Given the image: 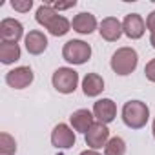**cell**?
Wrapping results in <instances>:
<instances>
[{
  "label": "cell",
  "mask_w": 155,
  "mask_h": 155,
  "mask_svg": "<svg viewBox=\"0 0 155 155\" xmlns=\"http://www.w3.org/2000/svg\"><path fill=\"white\" fill-rule=\"evenodd\" d=\"M37 22L40 24V26H44L53 37H64L68 31H69V28H71V22L66 18V17H62V15H58L51 6H48V4H42L38 9H37Z\"/></svg>",
  "instance_id": "1"
},
{
  "label": "cell",
  "mask_w": 155,
  "mask_h": 155,
  "mask_svg": "<svg viewBox=\"0 0 155 155\" xmlns=\"http://www.w3.org/2000/svg\"><path fill=\"white\" fill-rule=\"evenodd\" d=\"M150 119V108L142 101H128L122 106V120L131 130H140Z\"/></svg>",
  "instance_id": "2"
},
{
  "label": "cell",
  "mask_w": 155,
  "mask_h": 155,
  "mask_svg": "<svg viewBox=\"0 0 155 155\" xmlns=\"http://www.w3.org/2000/svg\"><path fill=\"white\" fill-rule=\"evenodd\" d=\"M137 64H139V55L133 48H119L111 57V69L120 77H126L131 71H135Z\"/></svg>",
  "instance_id": "3"
},
{
  "label": "cell",
  "mask_w": 155,
  "mask_h": 155,
  "mask_svg": "<svg viewBox=\"0 0 155 155\" xmlns=\"http://www.w3.org/2000/svg\"><path fill=\"white\" fill-rule=\"evenodd\" d=\"M62 57L69 64H84L91 57V46L84 40H68L62 48Z\"/></svg>",
  "instance_id": "4"
},
{
  "label": "cell",
  "mask_w": 155,
  "mask_h": 155,
  "mask_svg": "<svg viewBox=\"0 0 155 155\" xmlns=\"http://www.w3.org/2000/svg\"><path fill=\"white\" fill-rule=\"evenodd\" d=\"M53 88L58 91V93H64V95H69L77 90V84H79V73H77L73 68H58L55 73H53Z\"/></svg>",
  "instance_id": "5"
},
{
  "label": "cell",
  "mask_w": 155,
  "mask_h": 155,
  "mask_svg": "<svg viewBox=\"0 0 155 155\" xmlns=\"http://www.w3.org/2000/svg\"><path fill=\"white\" fill-rule=\"evenodd\" d=\"M35 79V75H33V69L29 66H18L11 71L6 73V82L8 86L15 88V90H24L28 88Z\"/></svg>",
  "instance_id": "6"
},
{
  "label": "cell",
  "mask_w": 155,
  "mask_h": 155,
  "mask_svg": "<svg viewBox=\"0 0 155 155\" xmlns=\"http://www.w3.org/2000/svg\"><path fill=\"white\" fill-rule=\"evenodd\" d=\"M75 131L68 124H57L51 131V144L58 150H68L75 146Z\"/></svg>",
  "instance_id": "7"
},
{
  "label": "cell",
  "mask_w": 155,
  "mask_h": 155,
  "mask_svg": "<svg viewBox=\"0 0 155 155\" xmlns=\"http://www.w3.org/2000/svg\"><path fill=\"white\" fill-rule=\"evenodd\" d=\"M108 140H110V130L102 122H95L86 133V144L91 150H99V148L106 146Z\"/></svg>",
  "instance_id": "8"
},
{
  "label": "cell",
  "mask_w": 155,
  "mask_h": 155,
  "mask_svg": "<svg viewBox=\"0 0 155 155\" xmlns=\"http://www.w3.org/2000/svg\"><path fill=\"white\" fill-rule=\"evenodd\" d=\"M24 37V26L15 18H4L0 22V38L2 42H13L17 44Z\"/></svg>",
  "instance_id": "9"
},
{
  "label": "cell",
  "mask_w": 155,
  "mask_h": 155,
  "mask_svg": "<svg viewBox=\"0 0 155 155\" xmlns=\"http://www.w3.org/2000/svg\"><path fill=\"white\" fill-rule=\"evenodd\" d=\"M122 31H124V35L128 38L137 40V38H140L144 35L146 22H144V18L139 13H130V15H126L124 22H122Z\"/></svg>",
  "instance_id": "10"
},
{
  "label": "cell",
  "mask_w": 155,
  "mask_h": 155,
  "mask_svg": "<svg viewBox=\"0 0 155 155\" xmlns=\"http://www.w3.org/2000/svg\"><path fill=\"white\" fill-rule=\"evenodd\" d=\"M93 115L97 117L99 122L102 124H110L115 117H117V106L111 99H101L95 102L93 106Z\"/></svg>",
  "instance_id": "11"
},
{
  "label": "cell",
  "mask_w": 155,
  "mask_h": 155,
  "mask_svg": "<svg viewBox=\"0 0 155 155\" xmlns=\"http://www.w3.org/2000/svg\"><path fill=\"white\" fill-rule=\"evenodd\" d=\"M99 33H101V37H102L104 40L115 42V40H119L120 35L124 33V31H122V22H119L115 17H106V18L101 22V26H99Z\"/></svg>",
  "instance_id": "12"
},
{
  "label": "cell",
  "mask_w": 155,
  "mask_h": 155,
  "mask_svg": "<svg viewBox=\"0 0 155 155\" xmlns=\"http://www.w3.org/2000/svg\"><path fill=\"white\" fill-rule=\"evenodd\" d=\"M71 28L81 35H90L97 29V18L91 13H79V15L73 17Z\"/></svg>",
  "instance_id": "13"
},
{
  "label": "cell",
  "mask_w": 155,
  "mask_h": 155,
  "mask_svg": "<svg viewBox=\"0 0 155 155\" xmlns=\"http://www.w3.org/2000/svg\"><path fill=\"white\" fill-rule=\"evenodd\" d=\"M24 42H26V49H28L31 55H40V53H44L46 48H48V37H46L42 31H38V29L29 31V33L26 35Z\"/></svg>",
  "instance_id": "14"
},
{
  "label": "cell",
  "mask_w": 155,
  "mask_h": 155,
  "mask_svg": "<svg viewBox=\"0 0 155 155\" xmlns=\"http://www.w3.org/2000/svg\"><path fill=\"white\" fill-rule=\"evenodd\" d=\"M93 113L90 110H77L71 113L69 120H71V126L75 131H81V133H88V130L95 124L93 122Z\"/></svg>",
  "instance_id": "15"
},
{
  "label": "cell",
  "mask_w": 155,
  "mask_h": 155,
  "mask_svg": "<svg viewBox=\"0 0 155 155\" xmlns=\"http://www.w3.org/2000/svg\"><path fill=\"white\" fill-rule=\"evenodd\" d=\"M104 90V81L99 73H88L82 81V91L86 97H97Z\"/></svg>",
  "instance_id": "16"
},
{
  "label": "cell",
  "mask_w": 155,
  "mask_h": 155,
  "mask_svg": "<svg viewBox=\"0 0 155 155\" xmlns=\"http://www.w3.org/2000/svg\"><path fill=\"white\" fill-rule=\"evenodd\" d=\"M20 58V46L13 42H0V62L13 64Z\"/></svg>",
  "instance_id": "17"
},
{
  "label": "cell",
  "mask_w": 155,
  "mask_h": 155,
  "mask_svg": "<svg viewBox=\"0 0 155 155\" xmlns=\"http://www.w3.org/2000/svg\"><path fill=\"white\" fill-rule=\"evenodd\" d=\"M126 153V142L120 137H113L104 146V155H124Z\"/></svg>",
  "instance_id": "18"
},
{
  "label": "cell",
  "mask_w": 155,
  "mask_h": 155,
  "mask_svg": "<svg viewBox=\"0 0 155 155\" xmlns=\"http://www.w3.org/2000/svg\"><path fill=\"white\" fill-rule=\"evenodd\" d=\"M15 151H17L15 139L9 133L2 131V133H0V155H13Z\"/></svg>",
  "instance_id": "19"
},
{
  "label": "cell",
  "mask_w": 155,
  "mask_h": 155,
  "mask_svg": "<svg viewBox=\"0 0 155 155\" xmlns=\"http://www.w3.org/2000/svg\"><path fill=\"white\" fill-rule=\"evenodd\" d=\"M11 8H13L15 11L26 13V11H29V9L33 8V2H31V0H13V2H11Z\"/></svg>",
  "instance_id": "20"
},
{
  "label": "cell",
  "mask_w": 155,
  "mask_h": 155,
  "mask_svg": "<svg viewBox=\"0 0 155 155\" xmlns=\"http://www.w3.org/2000/svg\"><path fill=\"white\" fill-rule=\"evenodd\" d=\"M144 75H146V79H148L150 82H155V58H151V60L146 64Z\"/></svg>",
  "instance_id": "21"
},
{
  "label": "cell",
  "mask_w": 155,
  "mask_h": 155,
  "mask_svg": "<svg viewBox=\"0 0 155 155\" xmlns=\"http://www.w3.org/2000/svg\"><path fill=\"white\" fill-rule=\"evenodd\" d=\"M48 6H51L55 11L58 9H69V8H75L77 6V2H75V0H71V2H55V4H48Z\"/></svg>",
  "instance_id": "22"
},
{
  "label": "cell",
  "mask_w": 155,
  "mask_h": 155,
  "mask_svg": "<svg viewBox=\"0 0 155 155\" xmlns=\"http://www.w3.org/2000/svg\"><path fill=\"white\" fill-rule=\"evenodd\" d=\"M146 29H150L151 33L155 31V11H151L146 18Z\"/></svg>",
  "instance_id": "23"
},
{
  "label": "cell",
  "mask_w": 155,
  "mask_h": 155,
  "mask_svg": "<svg viewBox=\"0 0 155 155\" xmlns=\"http://www.w3.org/2000/svg\"><path fill=\"white\" fill-rule=\"evenodd\" d=\"M81 155H101L97 150H86V151H82Z\"/></svg>",
  "instance_id": "24"
},
{
  "label": "cell",
  "mask_w": 155,
  "mask_h": 155,
  "mask_svg": "<svg viewBox=\"0 0 155 155\" xmlns=\"http://www.w3.org/2000/svg\"><path fill=\"white\" fill-rule=\"evenodd\" d=\"M150 44H151V46L155 48V31H153V33L150 35Z\"/></svg>",
  "instance_id": "25"
},
{
  "label": "cell",
  "mask_w": 155,
  "mask_h": 155,
  "mask_svg": "<svg viewBox=\"0 0 155 155\" xmlns=\"http://www.w3.org/2000/svg\"><path fill=\"white\" fill-rule=\"evenodd\" d=\"M151 131H153V137H155V119H153V126H151Z\"/></svg>",
  "instance_id": "26"
}]
</instances>
